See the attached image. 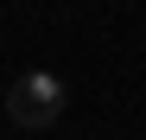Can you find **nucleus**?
I'll use <instances>...</instances> for the list:
<instances>
[{
    "instance_id": "obj_1",
    "label": "nucleus",
    "mask_w": 146,
    "mask_h": 140,
    "mask_svg": "<svg viewBox=\"0 0 146 140\" xmlns=\"http://www.w3.org/2000/svg\"><path fill=\"white\" fill-rule=\"evenodd\" d=\"M7 115H13L19 127H51L57 115H64V83L51 77V70L19 77V83H13V96H7Z\"/></svg>"
}]
</instances>
